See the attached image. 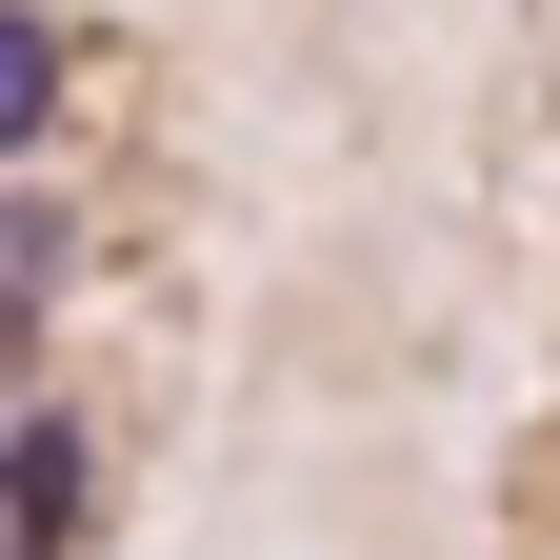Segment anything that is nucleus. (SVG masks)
<instances>
[{"label":"nucleus","instance_id":"f257e3e1","mask_svg":"<svg viewBox=\"0 0 560 560\" xmlns=\"http://www.w3.org/2000/svg\"><path fill=\"white\" fill-rule=\"evenodd\" d=\"M60 540H81V441L21 420V441H0V560H60Z\"/></svg>","mask_w":560,"mask_h":560},{"label":"nucleus","instance_id":"f03ea898","mask_svg":"<svg viewBox=\"0 0 560 560\" xmlns=\"http://www.w3.org/2000/svg\"><path fill=\"white\" fill-rule=\"evenodd\" d=\"M40 120H60V21H21V0H0V161H21Z\"/></svg>","mask_w":560,"mask_h":560}]
</instances>
